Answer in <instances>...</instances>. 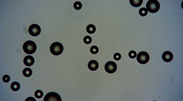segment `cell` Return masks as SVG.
<instances>
[{
    "mask_svg": "<svg viewBox=\"0 0 183 101\" xmlns=\"http://www.w3.org/2000/svg\"><path fill=\"white\" fill-rule=\"evenodd\" d=\"M23 50L27 54H33L37 50V45L32 41H28L23 44Z\"/></svg>",
    "mask_w": 183,
    "mask_h": 101,
    "instance_id": "obj_1",
    "label": "cell"
},
{
    "mask_svg": "<svg viewBox=\"0 0 183 101\" xmlns=\"http://www.w3.org/2000/svg\"><path fill=\"white\" fill-rule=\"evenodd\" d=\"M160 7V4L157 0H149L146 3V9L151 13H154L158 12Z\"/></svg>",
    "mask_w": 183,
    "mask_h": 101,
    "instance_id": "obj_2",
    "label": "cell"
},
{
    "mask_svg": "<svg viewBox=\"0 0 183 101\" xmlns=\"http://www.w3.org/2000/svg\"><path fill=\"white\" fill-rule=\"evenodd\" d=\"M50 50L54 55H59L63 52L64 47L61 43L56 42L52 44L50 47Z\"/></svg>",
    "mask_w": 183,
    "mask_h": 101,
    "instance_id": "obj_3",
    "label": "cell"
},
{
    "mask_svg": "<svg viewBox=\"0 0 183 101\" xmlns=\"http://www.w3.org/2000/svg\"><path fill=\"white\" fill-rule=\"evenodd\" d=\"M137 59L139 63L141 64H145L149 61V55L146 52L141 51L137 55Z\"/></svg>",
    "mask_w": 183,
    "mask_h": 101,
    "instance_id": "obj_4",
    "label": "cell"
},
{
    "mask_svg": "<svg viewBox=\"0 0 183 101\" xmlns=\"http://www.w3.org/2000/svg\"><path fill=\"white\" fill-rule=\"evenodd\" d=\"M44 101H62L61 97L55 92H51L46 95Z\"/></svg>",
    "mask_w": 183,
    "mask_h": 101,
    "instance_id": "obj_5",
    "label": "cell"
},
{
    "mask_svg": "<svg viewBox=\"0 0 183 101\" xmlns=\"http://www.w3.org/2000/svg\"><path fill=\"white\" fill-rule=\"evenodd\" d=\"M41 32L40 26L37 24L31 25L29 28V32L31 35L36 37L39 35Z\"/></svg>",
    "mask_w": 183,
    "mask_h": 101,
    "instance_id": "obj_6",
    "label": "cell"
},
{
    "mask_svg": "<svg viewBox=\"0 0 183 101\" xmlns=\"http://www.w3.org/2000/svg\"><path fill=\"white\" fill-rule=\"evenodd\" d=\"M117 69V65L115 62L110 61L105 65V70L109 74H113Z\"/></svg>",
    "mask_w": 183,
    "mask_h": 101,
    "instance_id": "obj_7",
    "label": "cell"
},
{
    "mask_svg": "<svg viewBox=\"0 0 183 101\" xmlns=\"http://www.w3.org/2000/svg\"><path fill=\"white\" fill-rule=\"evenodd\" d=\"M163 60L166 62H169L173 59V55L172 52L169 51H166L164 52L162 56Z\"/></svg>",
    "mask_w": 183,
    "mask_h": 101,
    "instance_id": "obj_8",
    "label": "cell"
},
{
    "mask_svg": "<svg viewBox=\"0 0 183 101\" xmlns=\"http://www.w3.org/2000/svg\"><path fill=\"white\" fill-rule=\"evenodd\" d=\"M24 64L27 66H33L35 62L34 58L31 55H27L24 58L23 60Z\"/></svg>",
    "mask_w": 183,
    "mask_h": 101,
    "instance_id": "obj_9",
    "label": "cell"
},
{
    "mask_svg": "<svg viewBox=\"0 0 183 101\" xmlns=\"http://www.w3.org/2000/svg\"><path fill=\"white\" fill-rule=\"evenodd\" d=\"M99 67L98 62L96 60H91L88 64V67L90 70L92 71H94L97 70Z\"/></svg>",
    "mask_w": 183,
    "mask_h": 101,
    "instance_id": "obj_10",
    "label": "cell"
},
{
    "mask_svg": "<svg viewBox=\"0 0 183 101\" xmlns=\"http://www.w3.org/2000/svg\"><path fill=\"white\" fill-rule=\"evenodd\" d=\"M130 3L132 6L135 7H139L143 2V0H130Z\"/></svg>",
    "mask_w": 183,
    "mask_h": 101,
    "instance_id": "obj_11",
    "label": "cell"
},
{
    "mask_svg": "<svg viewBox=\"0 0 183 101\" xmlns=\"http://www.w3.org/2000/svg\"><path fill=\"white\" fill-rule=\"evenodd\" d=\"M10 87L12 90L15 92L18 91L20 88V85L18 82H13L10 85Z\"/></svg>",
    "mask_w": 183,
    "mask_h": 101,
    "instance_id": "obj_12",
    "label": "cell"
},
{
    "mask_svg": "<svg viewBox=\"0 0 183 101\" xmlns=\"http://www.w3.org/2000/svg\"><path fill=\"white\" fill-rule=\"evenodd\" d=\"M86 31L88 34H94L96 31V28L93 25H89L86 27Z\"/></svg>",
    "mask_w": 183,
    "mask_h": 101,
    "instance_id": "obj_13",
    "label": "cell"
},
{
    "mask_svg": "<svg viewBox=\"0 0 183 101\" xmlns=\"http://www.w3.org/2000/svg\"><path fill=\"white\" fill-rule=\"evenodd\" d=\"M23 74L25 77H29L32 74V71L29 68H25L23 70Z\"/></svg>",
    "mask_w": 183,
    "mask_h": 101,
    "instance_id": "obj_14",
    "label": "cell"
},
{
    "mask_svg": "<svg viewBox=\"0 0 183 101\" xmlns=\"http://www.w3.org/2000/svg\"><path fill=\"white\" fill-rule=\"evenodd\" d=\"M139 14L141 16H146L148 14L147 10L145 8H141L139 10Z\"/></svg>",
    "mask_w": 183,
    "mask_h": 101,
    "instance_id": "obj_15",
    "label": "cell"
},
{
    "mask_svg": "<svg viewBox=\"0 0 183 101\" xmlns=\"http://www.w3.org/2000/svg\"><path fill=\"white\" fill-rule=\"evenodd\" d=\"M43 95H44V93L41 90H37L35 93V96L36 97V98H37L38 99H40L42 98Z\"/></svg>",
    "mask_w": 183,
    "mask_h": 101,
    "instance_id": "obj_16",
    "label": "cell"
},
{
    "mask_svg": "<svg viewBox=\"0 0 183 101\" xmlns=\"http://www.w3.org/2000/svg\"><path fill=\"white\" fill-rule=\"evenodd\" d=\"M82 7V4L79 1H77L75 2L73 5L74 8L77 10H79L81 9Z\"/></svg>",
    "mask_w": 183,
    "mask_h": 101,
    "instance_id": "obj_17",
    "label": "cell"
},
{
    "mask_svg": "<svg viewBox=\"0 0 183 101\" xmlns=\"http://www.w3.org/2000/svg\"><path fill=\"white\" fill-rule=\"evenodd\" d=\"M91 53L93 54H96L98 53L99 49L98 47L96 46H93L91 48Z\"/></svg>",
    "mask_w": 183,
    "mask_h": 101,
    "instance_id": "obj_18",
    "label": "cell"
},
{
    "mask_svg": "<svg viewBox=\"0 0 183 101\" xmlns=\"http://www.w3.org/2000/svg\"><path fill=\"white\" fill-rule=\"evenodd\" d=\"M92 41V38L89 36H86L84 38V42L86 44H89Z\"/></svg>",
    "mask_w": 183,
    "mask_h": 101,
    "instance_id": "obj_19",
    "label": "cell"
},
{
    "mask_svg": "<svg viewBox=\"0 0 183 101\" xmlns=\"http://www.w3.org/2000/svg\"><path fill=\"white\" fill-rule=\"evenodd\" d=\"M128 56L131 59H134L137 56V53L135 50H131L128 53Z\"/></svg>",
    "mask_w": 183,
    "mask_h": 101,
    "instance_id": "obj_20",
    "label": "cell"
},
{
    "mask_svg": "<svg viewBox=\"0 0 183 101\" xmlns=\"http://www.w3.org/2000/svg\"><path fill=\"white\" fill-rule=\"evenodd\" d=\"M10 77L9 75H5L2 77V80L5 83H8L10 80Z\"/></svg>",
    "mask_w": 183,
    "mask_h": 101,
    "instance_id": "obj_21",
    "label": "cell"
},
{
    "mask_svg": "<svg viewBox=\"0 0 183 101\" xmlns=\"http://www.w3.org/2000/svg\"><path fill=\"white\" fill-rule=\"evenodd\" d=\"M121 58V55L119 53H116L114 55V59L116 61H119Z\"/></svg>",
    "mask_w": 183,
    "mask_h": 101,
    "instance_id": "obj_22",
    "label": "cell"
},
{
    "mask_svg": "<svg viewBox=\"0 0 183 101\" xmlns=\"http://www.w3.org/2000/svg\"><path fill=\"white\" fill-rule=\"evenodd\" d=\"M25 100L26 101H27H27H30V100H31V101H33V100L36 101V100L33 97H29V98H27Z\"/></svg>",
    "mask_w": 183,
    "mask_h": 101,
    "instance_id": "obj_23",
    "label": "cell"
}]
</instances>
